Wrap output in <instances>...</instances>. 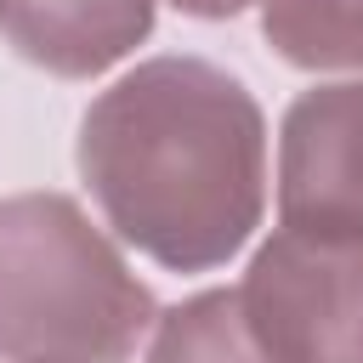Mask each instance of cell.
<instances>
[{"mask_svg": "<svg viewBox=\"0 0 363 363\" xmlns=\"http://www.w3.org/2000/svg\"><path fill=\"white\" fill-rule=\"evenodd\" d=\"M74 164L119 244L164 272L227 267L267 216V113L204 57H147L96 91Z\"/></svg>", "mask_w": 363, "mask_h": 363, "instance_id": "1", "label": "cell"}, {"mask_svg": "<svg viewBox=\"0 0 363 363\" xmlns=\"http://www.w3.org/2000/svg\"><path fill=\"white\" fill-rule=\"evenodd\" d=\"M153 323V289L79 199H0V363H130Z\"/></svg>", "mask_w": 363, "mask_h": 363, "instance_id": "2", "label": "cell"}, {"mask_svg": "<svg viewBox=\"0 0 363 363\" xmlns=\"http://www.w3.org/2000/svg\"><path fill=\"white\" fill-rule=\"evenodd\" d=\"M238 306L272 363H363V238L278 227L250 255Z\"/></svg>", "mask_w": 363, "mask_h": 363, "instance_id": "3", "label": "cell"}, {"mask_svg": "<svg viewBox=\"0 0 363 363\" xmlns=\"http://www.w3.org/2000/svg\"><path fill=\"white\" fill-rule=\"evenodd\" d=\"M278 227L363 238V79L312 85L278 125Z\"/></svg>", "mask_w": 363, "mask_h": 363, "instance_id": "4", "label": "cell"}, {"mask_svg": "<svg viewBox=\"0 0 363 363\" xmlns=\"http://www.w3.org/2000/svg\"><path fill=\"white\" fill-rule=\"evenodd\" d=\"M0 34L57 79H96L153 34V0H0Z\"/></svg>", "mask_w": 363, "mask_h": 363, "instance_id": "5", "label": "cell"}, {"mask_svg": "<svg viewBox=\"0 0 363 363\" xmlns=\"http://www.w3.org/2000/svg\"><path fill=\"white\" fill-rule=\"evenodd\" d=\"M261 40L306 74H363V0H261Z\"/></svg>", "mask_w": 363, "mask_h": 363, "instance_id": "6", "label": "cell"}, {"mask_svg": "<svg viewBox=\"0 0 363 363\" xmlns=\"http://www.w3.org/2000/svg\"><path fill=\"white\" fill-rule=\"evenodd\" d=\"M142 363H272L238 306V289H199L159 312Z\"/></svg>", "mask_w": 363, "mask_h": 363, "instance_id": "7", "label": "cell"}, {"mask_svg": "<svg viewBox=\"0 0 363 363\" xmlns=\"http://www.w3.org/2000/svg\"><path fill=\"white\" fill-rule=\"evenodd\" d=\"M176 11L187 17H204V23H221V17H238L244 6H261V0H170Z\"/></svg>", "mask_w": 363, "mask_h": 363, "instance_id": "8", "label": "cell"}]
</instances>
